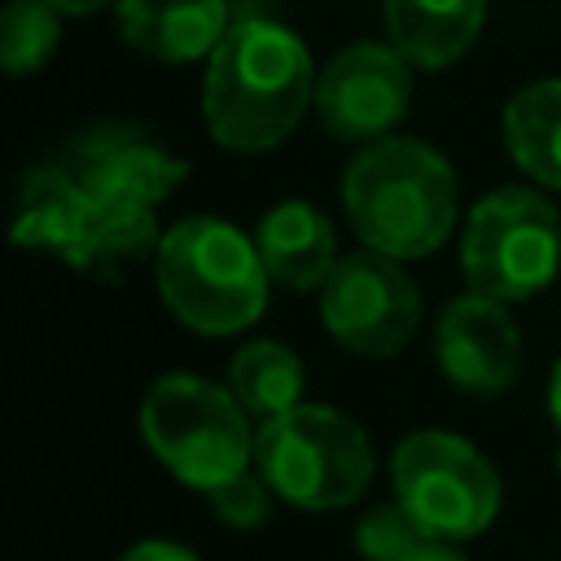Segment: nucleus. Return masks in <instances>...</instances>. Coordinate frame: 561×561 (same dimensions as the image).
Returning a JSON list of instances; mask_svg holds the SVG:
<instances>
[{"instance_id":"nucleus-1","label":"nucleus","mask_w":561,"mask_h":561,"mask_svg":"<svg viewBox=\"0 0 561 561\" xmlns=\"http://www.w3.org/2000/svg\"><path fill=\"white\" fill-rule=\"evenodd\" d=\"M316 101L307 44L272 18H237L202 75L206 131L232 153H267Z\"/></svg>"},{"instance_id":"nucleus-2","label":"nucleus","mask_w":561,"mask_h":561,"mask_svg":"<svg viewBox=\"0 0 561 561\" xmlns=\"http://www.w3.org/2000/svg\"><path fill=\"white\" fill-rule=\"evenodd\" d=\"M342 206L355 237L390 259L434 254L460 215V184L451 162L416 136H381L351 158L342 175Z\"/></svg>"},{"instance_id":"nucleus-3","label":"nucleus","mask_w":561,"mask_h":561,"mask_svg":"<svg viewBox=\"0 0 561 561\" xmlns=\"http://www.w3.org/2000/svg\"><path fill=\"white\" fill-rule=\"evenodd\" d=\"M153 280L162 307L202 337L245 333L263 316L272 289L254 237L215 215H188L162 232Z\"/></svg>"},{"instance_id":"nucleus-4","label":"nucleus","mask_w":561,"mask_h":561,"mask_svg":"<svg viewBox=\"0 0 561 561\" xmlns=\"http://www.w3.org/2000/svg\"><path fill=\"white\" fill-rule=\"evenodd\" d=\"M254 469L276 500L302 513H333L355 504L377 469L373 438L359 421L324 403H298L254 434Z\"/></svg>"},{"instance_id":"nucleus-5","label":"nucleus","mask_w":561,"mask_h":561,"mask_svg":"<svg viewBox=\"0 0 561 561\" xmlns=\"http://www.w3.org/2000/svg\"><path fill=\"white\" fill-rule=\"evenodd\" d=\"M254 434L232 390L193 373H167L140 399L145 447L175 482L202 495L254 465Z\"/></svg>"},{"instance_id":"nucleus-6","label":"nucleus","mask_w":561,"mask_h":561,"mask_svg":"<svg viewBox=\"0 0 561 561\" xmlns=\"http://www.w3.org/2000/svg\"><path fill=\"white\" fill-rule=\"evenodd\" d=\"M465 285L495 302H530L561 272V215L557 206L526 188L504 184L486 193L460 232Z\"/></svg>"},{"instance_id":"nucleus-7","label":"nucleus","mask_w":561,"mask_h":561,"mask_svg":"<svg viewBox=\"0 0 561 561\" xmlns=\"http://www.w3.org/2000/svg\"><path fill=\"white\" fill-rule=\"evenodd\" d=\"M394 500L434 535V539H473L482 535L504 500L495 465L451 430H412L390 451Z\"/></svg>"},{"instance_id":"nucleus-8","label":"nucleus","mask_w":561,"mask_h":561,"mask_svg":"<svg viewBox=\"0 0 561 561\" xmlns=\"http://www.w3.org/2000/svg\"><path fill=\"white\" fill-rule=\"evenodd\" d=\"M320 320L337 346L386 359L399 355L421 329V289L403 259L355 250L333 263L320 285Z\"/></svg>"},{"instance_id":"nucleus-9","label":"nucleus","mask_w":561,"mask_h":561,"mask_svg":"<svg viewBox=\"0 0 561 561\" xmlns=\"http://www.w3.org/2000/svg\"><path fill=\"white\" fill-rule=\"evenodd\" d=\"M412 61L386 44H351L316 75V110L333 140L373 145L390 136L412 105Z\"/></svg>"},{"instance_id":"nucleus-10","label":"nucleus","mask_w":561,"mask_h":561,"mask_svg":"<svg viewBox=\"0 0 561 561\" xmlns=\"http://www.w3.org/2000/svg\"><path fill=\"white\" fill-rule=\"evenodd\" d=\"M434 351L443 377L465 394H500L522 368V333L508 316V302L482 298L473 289L443 307Z\"/></svg>"},{"instance_id":"nucleus-11","label":"nucleus","mask_w":561,"mask_h":561,"mask_svg":"<svg viewBox=\"0 0 561 561\" xmlns=\"http://www.w3.org/2000/svg\"><path fill=\"white\" fill-rule=\"evenodd\" d=\"M79 184L96 202H118V206H149L158 210L162 197L175 193V184L188 175V162L167 153L153 136L127 123L92 127L79 145L75 158L66 162Z\"/></svg>"},{"instance_id":"nucleus-12","label":"nucleus","mask_w":561,"mask_h":561,"mask_svg":"<svg viewBox=\"0 0 561 561\" xmlns=\"http://www.w3.org/2000/svg\"><path fill=\"white\" fill-rule=\"evenodd\" d=\"M232 22L228 0H118L123 44L162 66L206 61Z\"/></svg>"},{"instance_id":"nucleus-13","label":"nucleus","mask_w":561,"mask_h":561,"mask_svg":"<svg viewBox=\"0 0 561 561\" xmlns=\"http://www.w3.org/2000/svg\"><path fill=\"white\" fill-rule=\"evenodd\" d=\"M88 219H92V193L79 184V175L70 167H39L22 180L13 245L48 250L61 263L79 267Z\"/></svg>"},{"instance_id":"nucleus-14","label":"nucleus","mask_w":561,"mask_h":561,"mask_svg":"<svg viewBox=\"0 0 561 561\" xmlns=\"http://www.w3.org/2000/svg\"><path fill=\"white\" fill-rule=\"evenodd\" d=\"M254 245H259V259H263L272 285L298 289V294L320 289L324 276L333 272V263L342 259L329 215L307 202L272 206L254 228Z\"/></svg>"},{"instance_id":"nucleus-15","label":"nucleus","mask_w":561,"mask_h":561,"mask_svg":"<svg viewBox=\"0 0 561 561\" xmlns=\"http://www.w3.org/2000/svg\"><path fill=\"white\" fill-rule=\"evenodd\" d=\"M486 0H386V39L416 66L443 70L469 53Z\"/></svg>"},{"instance_id":"nucleus-16","label":"nucleus","mask_w":561,"mask_h":561,"mask_svg":"<svg viewBox=\"0 0 561 561\" xmlns=\"http://www.w3.org/2000/svg\"><path fill=\"white\" fill-rule=\"evenodd\" d=\"M504 149L535 184L561 193V79H535L508 96Z\"/></svg>"},{"instance_id":"nucleus-17","label":"nucleus","mask_w":561,"mask_h":561,"mask_svg":"<svg viewBox=\"0 0 561 561\" xmlns=\"http://www.w3.org/2000/svg\"><path fill=\"white\" fill-rule=\"evenodd\" d=\"M228 390H232V399L250 416L272 421V416H280V412H289V408L302 403V390H307L302 359L289 346L272 342V337H254V342H245L232 355V364H228Z\"/></svg>"},{"instance_id":"nucleus-18","label":"nucleus","mask_w":561,"mask_h":561,"mask_svg":"<svg viewBox=\"0 0 561 561\" xmlns=\"http://www.w3.org/2000/svg\"><path fill=\"white\" fill-rule=\"evenodd\" d=\"M61 18L48 0H9L0 13V66L4 75H35L61 44Z\"/></svg>"},{"instance_id":"nucleus-19","label":"nucleus","mask_w":561,"mask_h":561,"mask_svg":"<svg viewBox=\"0 0 561 561\" xmlns=\"http://www.w3.org/2000/svg\"><path fill=\"white\" fill-rule=\"evenodd\" d=\"M425 539H434L399 500L373 504L355 522V548L364 561H408Z\"/></svg>"},{"instance_id":"nucleus-20","label":"nucleus","mask_w":561,"mask_h":561,"mask_svg":"<svg viewBox=\"0 0 561 561\" xmlns=\"http://www.w3.org/2000/svg\"><path fill=\"white\" fill-rule=\"evenodd\" d=\"M206 500H210L215 517L228 522L232 530H254V526H263V522L272 517L276 491L267 486V478H263L259 469H245V473L219 482L215 491H206Z\"/></svg>"},{"instance_id":"nucleus-21","label":"nucleus","mask_w":561,"mask_h":561,"mask_svg":"<svg viewBox=\"0 0 561 561\" xmlns=\"http://www.w3.org/2000/svg\"><path fill=\"white\" fill-rule=\"evenodd\" d=\"M118 561H202L193 548H184V543H175V539H140V543H131Z\"/></svg>"},{"instance_id":"nucleus-22","label":"nucleus","mask_w":561,"mask_h":561,"mask_svg":"<svg viewBox=\"0 0 561 561\" xmlns=\"http://www.w3.org/2000/svg\"><path fill=\"white\" fill-rule=\"evenodd\" d=\"M408 561H469V557L456 548V539H425Z\"/></svg>"},{"instance_id":"nucleus-23","label":"nucleus","mask_w":561,"mask_h":561,"mask_svg":"<svg viewBox=\"0 0 561 561\" xmlns=\"http://www.w3.org/2000/svg\"><path fill=\"white\" fill-rule=\"evenodd\" d=\"M57 13H66V18H88V13H96V9H105V4H118V0H48Z\"/></svg>"},{"instance_id":"nucleus-24","label":"nucleus","mask_w":561,"mask_h":561,"mask_svg":"<svg viewBox=\"0 0 561 561\" xmlns=\"http://www.w3.org/2000/svg\"><path fill=\"white\" fill-rule=\"evenodd\" d=\"M548 416L561 430V359L552 364V377H548Z\"/></svg>"},{"instance_id":"nucleus-25","label":"nucleus","mask_w":561,"mask_h":561,"mask_svg":"<svg viewBox=\"0 0 561 561\" xmlns=\"http://www.w3.org/2000/svg\"><path fill=\"white\" fill-rule=\"evenodd\" d=\"M557 473H561V447H557Z\"/></svg>"}]
</instances>
